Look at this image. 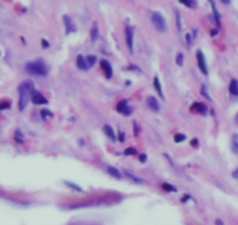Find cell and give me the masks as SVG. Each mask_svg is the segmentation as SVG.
<instances>
[{
    "label": "cell",
    "instance_id": "6da1fadb",
    "mask_svg": "<svg viewBox=\"0 0 238 225\" xmlns=\"http://www.w3.org/2000/svg\"><path fill=\"white\" fill-rule=\"evenodd\" d=\"M18 91H19V110L24 111L25 107L27 106L28 100L30 98L33 91H34V84H33V82L29 81V79L22 82L21 84L19 85Z\"/></svg>",
    "mask_w": 238,
    "mask_h": 225
},
{
    "label": "cell",
    "instance_id": "7a4b0ae2",
    "mask_svg": "<svg viewBox=\"0 0 238 225\" xmlns=\"http://www.w3.org/2000/svg\"><path fill=\"white\" fill-rule=\"evenodd\" d=\"M48 67L42 60H35L26 64V71L32 76H46L48 74Z\"/></svg>",
    "mask_w": 238,
    "mask_h": 225
},
{
    "label": "cell",
    "instance_id": "3957f363",
    "mask_svg": "<svg viewBox=\"0 0 238 225\" xmlns=\"http://www.w3.org/2000/svg\"><path fill=\"white\" fill-rule=\"evenodd\" d=\"M152 24L155 27V29L160 33L166 32L167 29V24H166V19L164 18V15L159 12H154L152 14Z\"/></svg>",
    "mask_w": 238,
    "mask_h": 225
},
{
    "label": "cell",
    "instance_id": "277c9868",
    "mask_svg": "<svg viewBox=\"0 0 238 225\" xmlns=\"http://www.w3.org/2000/svg\"><path fill=\"white\" fill-rule=\"evenodd\" d=\"M30 100L35 104V105H43V104H48V99L46 98L41 92L34 90L32 96H30Z\"/></svg>",
    "mask_w": 238,
    "mask_h": 225
},
{
    "label": "cell",
    "instance_id": "5b68a950",
    "mask_svg": "<svg viewBox=\"0 0 238 225\" xmlns=\"http://www.w3.org/2000/svg\"><path fill=\"white\" fill-rule=\"evenodd\" d=\"M196 58H197V64H198V68L200 70L202 71L204 75H208V68H207V63H206V60H204V55L201 50H198L196 53Z\"/></svg>",
    "mask_w": 238,
    "mask_h": 225
},
{
    "label": "cell",
    "instance_id": "8992f818",
    "mask_svg": "<svg viewBox=\"0 0 238 225\" xmlns=\"http://www.w3.org/2000/svg\"><path fill=\"white\" fill-rule=\"evenodd\" d=\"M117 111L119 113H123L124 115H130L132 112V109L128 106V101L126 99H123L117 104Z\"/></svg>",
    "mask_w": 238,
    "mask_h": 225
},
{
    "label": "cell",
    "instance_id": "52a82bcc",
    "mask_svg": "<svg viewBox=\"0 0 238 225\" xmlns=\"http://www.w3.org/2000/svg\"><path fill=\"white\" fill-rule=\"evenodd\" d=\"M133 28L132 27H127L125 30V36H126V44H127V48L130 50L131 54H133Z\"/></svg>",
    "mask_w": 238,
    "mask_h": 225
},
{
    "label": "cell",
    "instance_id": "ba28073f",
    "mask_svg": "<svg viewBox=\"0 0 238 225\" xmlns=\"http://www.w3.org/2000/svg\"><path fill=\"white\" fill-rule=\"evenodd\" d=\"M100 68H102V70L104 71L106 78H111L112 75H113V70H112L111 64H110L108 61L102 60V61H100Z\"/></svg>",
    "mask_w": 238,
    "mask_h": 225
},
{
    "label": "cell",
    "instance_id": "9c48e42d",
    "mask_svg": "<svg viewBox=\"0 0 238 225\" xmlns=\"http://www.w3.org/2000/svg\"><path fill=\"white\" fill-rule=\"evenodd\" d=\"M146 104H147V106H148L151 110H153V111H159V110H160V105H159L156 98L153 97V96L147 97V99H146Z\"/></svg>",
    "mask_w": 238,
    "mask_h": 225
},
{
    "label": "cell",
    "instance_id": "30bf717a",
    "mask_svg": "<svg viewBox=\"0 0 238 225\" xmlns=\"http://www.w3.org/2000/svg\"><path fill=\"white\" fill-rule=\"evenodd\" d=\"M76 65H77V68L81 69V70L86 71L89 69V65H88V63H86V61H85V57H84L83 55H78V56H77Z\"/></svg>",
    "mask_w": 238,
    "mask_h": 225
},
{
    "label": "cell",
    "instance_id": "8fae6325",
    "mask_svg": "<svg viewBox=\"0 0 238 225\" xmlns=\"http://www.w3.org/2000/svg\"><path fill=\"white\" fill-rule=\"evenodd\" d=\"M153 84H154V89H155V91L158 92V95L160 96V98L165 99V96H164V91H162V86H161V83H160V79H159V77H154L153 79Z\"/></svg>",
    "mask_w": 238,
    "mask_h": 225
},
{
    "label": "cell",
    "instance_id": "7c38bea8",
    "mask_svg": "<svg viewBox=\"0 0 238 225\" xmlns=\"http://www.w3.org/2000/svg\"><path fill=\"white\" fill-rule=\"evenodd\" d=\"M229 91L232 96L238 97V81L237 79H231L230 85H229Z\"/></svg>",
    "mask_w": 238,
    "mask_h": 225
},
{
    "label": "cell",
    "instance_id": "4fadbf2b",
    "mask_svg": "<svg viewBox=\"0 0 238 225\" xmlns=\"http://www.w3.org/2000/svg\"><path fill=\"white\" fill-rule=\"evenodd\" d=\"M103 131H104V133H105V135L106 137H109L112 141L116 140V134H114V131H113V128H112L110 125H104L103 127Z\"/></svg>",
    "mask_w": 238,
    "mask_h": 225
},
{
    "label": "cell",
    "instance_id": "5bb4252c",
    "mask_svg": "<svg viewBox=\"0 0 238 225\" xmlns=\"http://www.w3.org/2000/svg\"><path fill=\"white\" fill-rule=\"evenodd\" d=\"M190 110H192V111H197V112H200V113H206L208 111L207 106H206L204 104H201V103H195V104H193V106L190 107Z\"/></svg>",
    "mask_w": 238,
    "mask_h": 225
},
{
    "label": "cell",
    "instance_id": "9a60e30c",
    "mask_svg": "<svg viewBox=\"0 0 238 225\" xmlns=\"http://www.w3.org/2000/svg\"><path fill=\"white\" fill-rule=\"evenodd\" d=\"M231 149L236 155H238V133L232 134L231 137Z\"/></svg>",
    "mask_w": 238,
    "mask_h": 225
},
{
    "label": "cell",
    "instance_id": "2e32d148",
    "mask_svg": "<svg viewBox=\"0 0 238 225\" xmlns=\"http://www.w3.org/2000/svg\"><path fill=\"white\" fill-rule=\"evenodd\" d=\"M108 173L113 176L114 179H122V174H120V171H119V169H117L116 167H112V166H109L108 167Z\"/></svg>",
    "mask_w": 238,
    "mask_h": 225
},
{
    "label": "cell",
    "instance_id": "e0dca14e",
    "mask_svg": "<svg viewBox=\"0 0 238 225\" xmlns=\"http://www.w3.org/2000/svg\"><path fill=\"white\" fill-rule=\"evenodd\" d=\"M210 2H211V7H212V12H214V15H215L216 22H217V25H221V16H220V13H218V11L216 8V5H215L214 1H210Z\"/></svg>",
    "mask_w": 238,
    "mask_h": 225
},
{
    "label": "cell",
    "instance_id": "ac0fdd59",
    "mask_svg": "<svg viewBox=\"0 0 238 225\" xmlns=\"http://www.w3.org/2000/svg\"><path fill=\"white\" fill-rule=\"evenodd\" d=\"M63 21H64V25H66V29H67V34H69L70 32L72 30V27H71V20L68 15H64L63 16Z\"/></svg>",
    "mask_w": 238,
    "mask_h": 225
},
{
    "label": "cell",
    "instance_id": "d6986e66",
    "mask_svg": "<svg viewBox=\"0 0 238 225\" xmlns=\"http://www.w3.org/2000/svg\"><path fill=\"white\" fill-rule=\"evenodd\" d=\"M98 35H99V32H98V26L95 25L92 29H91V41L92 42H96L98 39Z\"/></svg>",
    "mask_w": 238,
    "mask_h": 225
},
{
    "label": "cell",
    "instance_id": "ffe728a7",
    "mask_svg": "<svg viewBox=\"0 0 238 225\" xmlns=\"http://www.w3.org/2000/svg\"><path fill=\"white\" fill-rule=\"evenodd\" d=\"M41 117L42 119H47V118H53L54 117V114H53V112L52 111H49V110H47V109H43V110H41Z\"/></svg>",
    "mask_w": 238,
    "mask_h": 225
},
{
    "label": "cell",
    "instance_id": "44dd1931",
    "mask_svg": "<svg viewBox=\"0 0 238 225\" xmlns=\"http://www.w3.org/2000/svg\"><path fill=\"white\" fill-rule=\"evenodd\" d=\"M162 189L166 190V191H172V193H176L178 191V189L174 185L169 184V183H162Z\"/></svg>",
    "mask_w": 238,
    "mask_h": 225
},
{
    "label": "cell",
    "instance_id": "7402d4cb",
    "mask_svg": "<svg viewBox=\"0 0 238 225\" xmlns=\"http://www.w3.org/2000/svg\"><path fill=\"white\" fill-rule=\"evenodd\" d=\"M85 61H86V63H88V65H89V67H92V65L96 63V61H97V57L95 56V55H89V56L85 58Z\"/></svg>",
    "mask_w": 238,
    "mask_h": 225
},
{
    "label": "cell",
    "instance_id": "603a6c76",
    "mask_svg": "<svg viewBox=\"0 0 238 225\" xmlns=\"http://www.w3.org/2000/svg\"><path fill=\"white\" fill-rule=\"evenodd\" d=\"M201 95L204 97L206 99H208V100H211V97L209 96V92H208V90H207V86L206 85H202L201 86Z\"/></svg>",
    "mask_w": 238,
    "mask_h": 225
},
{
    "label": "cell",
    "instance_id": "cb8c5ba5",
    "mask_svg": "<svg viewBox=\"0 0 238 225\" xmlns=\"http://www.w3.org/2000/svg\"><path fill=\"white\" fill-rule=\"evenodd\" d=\"M69 188L71 189H74V190H76V191H78V193H83V189L80 187V185H77V184H75V183H71V182H64Z\"/></svg>",
    "mask_w": 238,
    "mask_h": 225
},
{
    "label": "cell",
    "instance_id": "d4e9b609",
    "mask_svg": "<svg viewBox=\"0 0 238 225\" xmlns=\"http://www.w3.org/2000/svg\"><path fill=\"white\" fill-rule=\"evenodd\" d=\"M180 2L183 4L184 6H187V7H190V8H193V7L196 6V2L195 1H192V0H181Z\"/></svg>",
    "mask_w": 238,
    "mask_h": 225
},
{
    "label": "cell",
    "instance_id": "484cf974",
    "mask_svg": "<svg viewBox=\"0 0 238 225\" xmlns=\"http://www.w3.org/2000/svg\"><path fill=\"white\" fill-rule=\"evenodd\" d=\"M124 154L125 155H134L137 154V149L133 148V147H130V148H126L124 151Z\"/></svg>",
    "mask_w": 238,
    "mask_h": 225
},
{
    "label": "cell",
    "instance_id": "4316f807",
    "mask_svg": "<svg viewBox=\"0 0 238 225\" xmlns=\"http://www.w3.org/2000/svg\"><path fill=\"white\" fill-rule=\"evenodd\" d=\"M186 139V135L184 134H181V133H178V134H175V137H174V141L175 142H181Z\"/></svg>",
    "mask_w": 238,
    "mask_h": 225
},
{
    "label": "cell",
    "instance_id": "83f0119b",
    "mask_svg": "<svg viewBox=\"0 0 238 225\" xmlns=\"http://www.w3.org/2000/svg\"><path fill=\"white\" fill-rule=\"evenodd\" d=\"M176 63H178V65H180V67L183 65V55H182L181 53H179L178 56H176Z\"/></svg>",
    "mask_w": 238,
    "mask_h": 225
},
{
    "label": "cell",
    "instance_id": "f1b7e54d",
    "mask_svg": "<svg viewBox=\"0 0 238 225\" xmlns=\"http://www.w3.org/2000/svg\"><path fill=\"white\" fill-rule=\"evenodd\" d=\"M6 109H10V103H7V101H0V111L6 110Z\"/></svg>",
    "mask_w": 238,
    "mask_h": 225
},
{
    "label": "cell",
    "instance_id": "f546056e",
    "mask_svg": "<svg viewBox=\"0 0 238 225\" xmlns=\"http://www.w3.org/2000/svg\"><path fill=\"white\" fill-rule=\"evenodd\" d=\"M175 14H176V21H178V28H179V30H181V16H180V13L176 11Z\"/></svg>",
    "mask_w": 238,
    "mask_h": 225
},
{
    "label": "cell",
    "instance_id": "4dcf8cb0",
    "mask_svg": "<svg viewBox=\"0 0 238 225\" xmlns=\"http://www.w3.org/2000/svg\"><path fill=\"white\" fill-rule=\"evenodd\" d=\"M41 44H42V47H43V48H48V47H49V43H48V41H47L46 39H42Z\"/></svg>",
    "mask_w": 238,
    "mask_h": 225
},
{
    "label": "cell",
    "instance_id": "1f68e13d",
    "mask_svg": "<svg viewBox=\"0 0 238 225\" xmlns=\"http://www.w3.org/2000/svg\"><path fill=\"white\" fill-rule=\"evenodd\" d=\"M232 177L236 179V180H238V167L232 171Z\"/></svg>",
    "mask_w": 238,
    "mask_h": 225
},
{
    "label": "cell",
    "instance_id": "d6a6232c",
    "mask_svg": "<svg viewBox=\"0 0 238 225\" xmlns=\"http://www.w3.org/2000/svg\"><path fill=\"white\" fill-rule=\"evenodd\" d=\"M139 159H140V161L144 163V162H146V160H147V156H146L145 154H141L139 156Z\"/></svg>",
    "mask_w": 238,
    "mask_h": 225
},
{
    "label": "cell",
    "instance_id": "836d02e7",
    "mask_svg": "<svg viewBox=\"0 0 238 225\" xmlns=\"http://www.w3.org/2000/svg\"><path fill=\"white\" fill-rule=\"evenodd\" d=\"M124 139H125L124 132H120V133H119V141H120V142H124Z\"/></svg>",
    "mask_w": 238,
    "mask_h": 225
},
{
    "label": "cell",
    "instance_id": "e575fe53",
    "mask_svg": "<svg viewBox=\"0 0 238 225\" xmlns=\"http://www.w3.org/2000/svg\"><path fill=\"white\" fill-rule=\"evenodd\" d=\"M197 142H198V140H197V139H193V140L190 141V145H192V146H197Z\"/></svg>",
    "mask_w": 238,
    "mask_h": 225
},
{
    "label": "cell",
    "instance_id": "d590c367",
    "mask_svg": "<svg viewBox=\"0 0 238 225\" xmlns=\"http://www.w3.org/2000/svg\"><path fill=\"white\" fill-rule=\"evenodd\" d=\"M189 195H186V196H183L182 197V199H181V202H187V201H188V199H189Z\"/></svg>",
    "mask_w": 238,
    "mask_h": 225
},
{
    "label": "cell",
    "instance_id": "8d00e7d4",
    "mask_svg": "<svg viewBox=\"0 0 238 225\" xmlns=\"http://www.w3.org/2000/svg\"><path fill=\"white\" fill-rule=\"evenodd\" d=\"M186 38H187V42L192 43V38H190V35H189V34H187V35H186Z\"/></svg>",
    "mask_w": 238,
    "mask_h": 225
},
{
    "label": "cell",
    "instance_id": "74e56055",
    "mask_svg": "<svg viewBox=\"0 0 238 225\" xmlns=\"http://www.w3.org/2000/svg\"><path fill=\"white\" fill-rule=\"evenodd\" d=\"M217 33H218V30H217V29H214V32H211V33H210V34H211V35H212V36H215V35H216V34H217Z\"/></svg>",
    "mask_w": 238,
    "mask_h": 225
},
{
    "label": "cell",
    "instance_id": "f35d334b",
    "mask_svg": "<svg viewBox=\"0 0 238 225\" xmlns=\"http://www.w3.org/2000/svg\"><path fill=\"white\" fill-rule=\"evenodd\" d=\"M216 225H223V223H222L220 219H217V221H216Z\"/></svg>",
    "mask_w": 238,
    "mask_h": 225
},
{
    "label": "cell",
    "instance_id": "ab89813d",
    "mask_svg": "<svg viewBox=\"0 0 238 225\" xmlns=\"http://www.w3.org/2000/svg\"><path fill=\"white\" fill-rule=\"evenodd\" d=\"M222 2H223V4H226V5H228V4H229V2H230V1H228V0H223V1H222Z\"/></svg>",
    "mask_w": 238,
    "mask_h": 225
},
{
    "label": "cell",
    "instance_id": "60d3db41",
    "mask_svg": "<svg viewBox=\"0 0 238 225\" xmlns=\"http://www.w3.org/2000/svg\"><path fill=\"white\" fill-rule=\"evenodd\" d=\"M236 121H237V124H238V115H237V118H236Z\"/></svg>",
    "mask_w": 238,
    "mask_h": 225
}]
</instances>
